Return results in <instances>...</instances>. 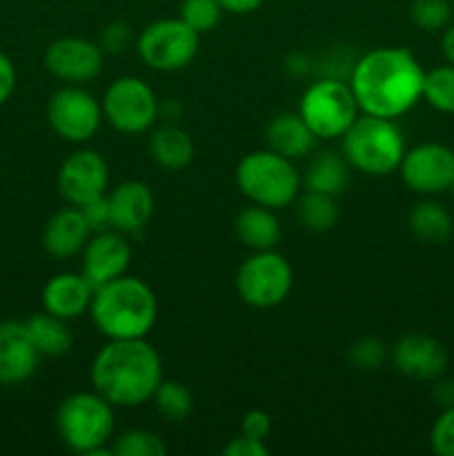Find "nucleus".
<instances>
[{"label": "nucleus", "instance_id": "obj_10", "mask_svg": "<svg viewBox=\"0 0 454 456\" xmlns=\"http://www.w3.org/2000/svg\"><path fill=\"white\" fill-rule=\"evenodd\" d=\"M102 116L123 134H142L158 120L160 102L156 92L138 76H120L102 96Z\"/></svg>", "mask_w": 454, "mask_h": 456}, {"label": "nucleus", "instance_id": "obj_22", "mask_svg": "<svg viewBox=\"0 0 454 456\" xmlns=\"http://www.w3.org/2000/svg\"><path fill=\"white\" fill-rule=\"evenodd\" d=\"M236 236L240 243L247 245L254 252L263 249H274L280 240V223L276 218L274 209L263 208V205H249L236 216Z\"/></svg>", "mask_w": 454, "mask_h": 456}, {"label": "nucleus", "instance_id": "obj_13", "mask_svg": "<svg viewBox=\"0 0 454 456\" xmlns=\"http://www.w3.org/2000/svg\"><path fill=\"white\" fill-rule=\"evenodd\" d=\"M109 187L107 160L93 150H76L62 160L58 169V190L69 205L83 208L89 200L101 199Z\"/></svg>", "mask_w": 454, "mask_h": 456}, {"label": "nucleus", "instance_id": "obj_14", "mask_svg": "<svg viewBox=\"0 0 454 456\" xmlns=\"http://www.w3.org/2000/svg\"><path fill=\"white\" fill-rule=\"evenodd\" d=\"M102 62H105V52L101 43L78 36L58 38L45 49V67L49 74L71 85L96 78L102 71Z\"/></svg>", "mask_w": 454, "mask_h": 456}, {"label": "nucleus", "instance_id": "obj_29", "mask_svg": "<svg viewBox=\"0 0 454 456\" xmlns=\"http://www.w3.org/2000/svg\"><path fill=\"white\" fill-rule=\"evenodd\" d=\"M423 98L427 105L434 107L441 114H454V65L434 67L426 71L423 80Z\"/></svg>", "mask_w": 454, "mask_h": 456}, {"label": "nucleus", "instance_id": "obj_6", "mask_svg": "<svg viewBox=\"0 0 454 456\" xmlns=\"http://www.w3.org/2000/svg\"><path fill=\"white\" fill-rule=\"evenodd\" d=\"M236 185L249 203L280 209L296 203L303 178L294 160L272 150H256L240 159Z\"/></svg>", "mask_w": 454, "mask_h": 456}, {"label": "nucleus", "instance_id": "obj_24", "mask_svg": "<svg viewBox=\"0 0 454 456\" xmlns=\"http://www.w3.org/2000/svg\"><path fill=\"white\" fill-rule=\"evenodd\" d=\"M150 154L163 167L182 169L194 159V141L185 129L165 125L150 136Z\"/></svg>", "mask_w": 454, "mask_h": 456}, {"label": "nucleus", "instance_id": "obj_31", "mask_svg": "<svg viewBox=\"0 0 454 456\" xmlns=\"http://www.w3.org/2000/svg\"><path fill=\"white\" fill-rule=\"evenodd\" d=\"M409 18L423 31L445 29L452 20V0H414Z\"/></svg>", "mask_w": 454, "mask_h": 456}, {"label": "nucleus", "instance_id": "obj_23", "mask_svg": "<svg viewBox=\"0 0 454 456\" xmlns=\"http://www.w3.org/2000/svg\"><path fill=\"white\" fill-rule=\"evenodd\" d=\"M303 185L307 191H316V194H328V196H341L345 191L347 181H350V163L345 156H336L334 151H320L319 156L312 159L307 165Z\"/></svg>", "mask_w": 454, "mask_h": 456}, {"label": "nucleus", "instance_id": "obj_37", "mask_svg": "<svg viewBox=\"0 0 454 456\" xmlns=\"http://www.w3.org/2000/svg\"><path fill=\"white\" fill-rule=\"evenodd\" d=\"M83 214L87 218L92 232H102L107 227H111V216H109V200H107V194L101 196V199L89 200L87 205H83Z\"/></svg>", "mask_w": 454, "mask_h": 456}, {"label": "nucleus", "instance_id": "obj_35", "mask_svg": "<svg viewBox=\"0 0 454 456\" xmlns=\"http://www.w3.org/2000/svg\"><path fill=\"white\" fill-rule=\"evenodd\" d=\"M134 40V31L127 22L123 20H114L102 29L101 36V47L102 52H109V53H123L125 49L132 45Z\"/></svg>", "mask_w": 454, "mask_h": 456}, {"label": "nucleus", "instance_id": "obj_9", "mask_svg": "<svg viewBox=\"0 0 454 456\" xmlns=\"http://www.w3.org/2000/svg\"><path fill=\"white\" fill-rule=\"evenodd\" d=\"M294 283V270L283 254L274 249L254 252L245 258L236 274V292L240 301L256 310H270L288 298Z\"/></svg>", "mask_w": 454, "mask_h": 456}, {"label": "nucleus", "instance_id": "obj_11", "mask_svg": "<svg viewBox=\"0 0 454 456\" xmlns=\"http://www.w3.org/2000/svg\"><path fill=\"white\" fill-rule=\"evenodd\" d=\"M102 105L87 89L67 85L58 89L47 105L49 127L67 142H87L96 136L102 123Z\"/></svg>", "mask_w": 454, "mask_h": 456}, {"label": "nucleus", "instance_id": "obj_27", "mask_svg": "<svg viewBox=\"0 0 454 456\" xmlns=\"http://www.w3.org/2000/svg\"><path fill=\"white\" fill-rule=\"evenodd\" d=\"M296 216L298 223L305 227L307 232L314 234H325L332 230L338 221V208L336 199L328 194H316V191H307L296 199Z\"/></svg>", "mask_w": 454, "mask_h": 456}, {"label": "nucleus", "instance_id": "obj_5", "mask_svg": "<svg viewBox=\"0 0 454 456\" xmlns=\"http://www.w3.org/2000/svg\"><path fill=\"white\" fill-rule=\"evenodd\" d=\"M114 426V405L96 390L69 395L56 410L58 436L67 448L80 454H111L107 444Z\"/></svg>", "mask_w": 454, "mask_h": 456}, {"label": "nucleus", "instance_id": "obj_34", "mask_svg": "<svg viewBox=\"0 0 454 456\" xmlns=\"http://www.w3.org/2000/svg\"><path fill=\"white\" fill-rule=\"evenodd\" d=\"M430 445L434 454L454 456V405L439 414L430 432Z\"/></svg>", "mask_w": 454, "mask_h": 456}, {"label": "nucleus", "instance_id": "obj_36", "mask_svg": "<svg viewBox=\"0 0 454 456\" xmlns=\"http://www.w3.org/2000/svg\"><path fill=\"white\" fill-rule=\"evenodd\" d=\"M223 454L227 456H267L270 454V448L265 445L263 439H254V436L243 435L240 432L239 436L230 441V444L223 448Z\"/></svg>", "mask_w": 454, "mask_h": 456}, {"label": "nucleus", "instance_id": "obj_21", "mask_svg": "<svg viewBox=\"0 0 454 456\" xmlns=\"http://www.w3.org/2000/svg\"><path fill=\"white\" fill-rule=\"evenodd\" d=\"M267 136V150L276 151V154L285 156L289 160L305 159L312 154L316 141L305 120L301 114H280L272 118V123L265 129Z\"/></svg>", "mask_w": 454, "mask_h": 456}, {"label": "nucleus", "instance_id": "obj_30", "mask_svg": "<svg viewBox=\"0 0 454 456\" xmlns=\"http://www.w3.org/2000/svg\"><path fill=\"white\" fill-rule=\"evenodd\" d=\"M111 454L114 456H165L167 445L163 436L151 430H127L111 439Z\"/></svg>", "mask_w": 454, "mask_h": 456}, {"label": "nucleus", "instance_id": "obj_4", "mask_svg": "<svg viewBox=\"0 0 454 456\" xmlns=\"http://www.w3.org/2000/svg\"><path fill=\"white\" fill-rule=\"evenodd\" d=\"M343 156L347 163L368 176H387L403 160L405 136L392 118L363 114L341 136Z\"/></svg>", "mask_w": 454, "mask_h": 456}, {"label": "nucleus", "instance_id": "obj_40", "mask_svg": "<svg viewBox=\"0 0 454 456\" xmlns=\"http://www.w3.org/2000/svg\"><path fill=\"white\" fill-rule=\"evenodd\" d=\"M223 12H230L234 16H245V13H254L261 7L265 0H218Z\"/></svg>", "mask_w": 454, "mask_h": 456}, {"label": "nucleus", "instance_id": "obj_18", "mask_svg": "<svg viewBox=\"0 0 454 456\" xmlns=\"http://www.w3.org/2000/svg\"><path fill=\"white\" fill-rule=\"evenodd\" d=\"M96 288L87 281V276L80 272H61L52 276L43 288V310L58 319L74 321L83 316L92 305V298Z\"/></svg>", "mask_w": 454, "mask_h": 456}, {"label": "nucleus", "instance_id": "obj_20", "mask_svg": "<svg viewBox=\"0 0 454 456\" xmlns=\"http://www.w3.org/2000/svg\"><path fill=\"white\" fill-rule=\"evenodd\" d=\"M92 239V227L85 218L83 209L71 208L58 209L43 230V248L56 258H69L83 252L87 240Z\"/></svg>", "mask_w": 454, "mask_h": 456}, {"label": "nucleus", "instance_id": "obj_33", "mask_svg": "<svg viewBox=\"0 0 454 456\" xmlns=\"http://www.w3.org/2000/svg\"><path fill=\"white\" fill-rule=\"evenodd\" d=\"M350 361L361 372H377L387 361V347L374 337H363L350 347Z\"/></svg>", "mask_w": 454, "mask_h": 456}, {"label": "nucleus", "instance_id": "obj_28", "mask_svg": "<svg viewBox=\"0 0 454 456\" xmlns=\"http://www.w3.org/2000/svg\"><path fill=\"white\" fill-rule=\"evenodd\" d=\"M151 401L156 410L169 421H185L194 412V395L181 381H163Z\"/></svg>", "mask_w": 454, "mask_h": 456}, {"label": "nucleus", "instance_id": "obj_2", "mask_svg": "<svg viewBox=\"0 0 454 456\" xmlns=\"http://www.w3.org/2000/svg\"><path fill=\"white\" fill-rule=\"evenodd\" d=\"M163 383V361L147 338H109L92 361V386L114 408H138Z\"/></svg>", "mask_w": 454, "mask_h": 456}, {"label": "nucleus", "instance_id": "obj_26", "mask_svg": "<svg viewBox=\"0 0 454 456\" xmlns=\"http://www.w3.org/2000/svg\"><path fill=\"white\" fill-rule=\"evenodd\" d=\"M409 230L418 240L430 245H441L452 236V216L443 205L434 203V200H423L417 203L409 212Z\"/></svg>", "mask_w": 454, "mask_h": 456}, {"label": "nucleus", "instance_id": "obj_32", "mask_svg": "<svg viewBox=\"0 0 454 456\" xmlns=\"http://www.w3.org/2000/svg\"><path fill=\"white\" fill-rule=\"evenodd\" d=\"M223 7L218 0H182L181 20H185L199 34H207L221 22Z\"/></svg>", "mask_w": 454, "mask_h": 456}, {"label": "nucleus", "instance_id": "obj_8", "mask_svg": "<svg viewBox=\"0 0 454 456\" xmlns=\"http://www.w3.org/2000/svg\"><path fill=\"white\" fill-rule=\"evenodd\" d=\"M200 47V34L181 18H160L150 22L138 36V56L150 69L181 71L196 58Z\"/></svg>", "mask_w": 454, "mask_h": 456}, {"label": "nucleus", "instance_id": "obj_12", "mask_svg": "<svg viewBox=\"0 0 454 456\" xmlns=\"http://www.w3.org/2000/svg\"><path fill=\"white\" fill-rule=\"evenodd\" d=\"M399 172L405 185L417 194L448 191L454 183V150L441 142H421L405 151Z\"/></svg>", "mask_w": 454, "mask_h": 456}, {"label": "nucleus", "instance_id": "obj_38", "mask_svg": "<svg viewBox=\"0 0 454 456\" xmlns=\"http://www.w3.org/2000/svg\"><path fill=\"white\" fill-rule=\"evenodd\" d=\"M240 432L254 436V439L265 441L267 435L272 432L270 414L263 412V410H249V412L240 419Z\"/></svg>", "mask_w": 454, "mask_h": 456}, {"label": "nucleus", "instance_id": "obj_15", "mask_svg": "<svg viewBox=\"0 0 454 456\" xmlns=\"http://www.w3.org/2000/svg\"><path fill=\"white\" fill-rule=\"evenodd\" d=\"M390 359L403 377L414 381H436L448 368V350L439 338L426 332H409L396 341Z\"/></svg>", "mask_w": 454, "mask_h": 456}, {"label": "nucleus", "instance_id": "obj_25", "mask_svg": "<svg viewBox=\"0 0 454 456\" xmlns=\"http://www.w3.org/2000/svg\"><path fill=\"white\" fill-rule=\"evenodd\" d=\"M67 323L69 321L58 319L45 310L25 321L27 332H29L40 356H62L71 350L74 337H71V330Z\"/></svg>", "mask_w": 454, "mask_h": 456}, {"label": "nucleus", "instance_id": "obj_17", "mask_svg": "<svg viewBox=\"0 0 454 456\" xmlns=\"http://www.w3.org/2000/svg\"><path fill=\"white\" fill-rule=\"evenodd\" d=\"M40 352L20 321L0 323V386H20L29 381L40 363Z\"/></svg>", "mask_w": 454, "mask_h": 456}, {"label": "nucleus", "instance_id": "obj_3", "mask_svg": "<svg viewBox=\"0 0 454 456\" xmlns=\"http://www.w3.org/2000/svg\"><path fill=\"white\" fill-rule=\"evenodd\" d=\"M92 321L107 338H147L158 321V298L145 281L118 276L96 288Z\"/></svg>", "mask_w": 454, "mask_h": 456}, {"label": "nucleus", "instance_id": "obj_16", "mask_svg": "<svg viewBox=\"0 0 454 456\" xmlns=\"http://www.w3.org/2000/svg\"><path fill=\"white\" fill-rule=\"evenodd\" d=\"M132 261V248L123 232L102 230L87 240L83 248V274L93 288L109 283L127 272Z\"/></svg>", "mask_w": 454, "mask_h": 456}, {"label": "nucleus", "instance_id": "obj_1", "mask_svg": "<svg viewBox=\"0 0 454 456\" xmlns=\"http://www.w3.org/2000/svg\"><path fill=\"white\" fill-rule=\"evenodd\" d=\"M426 69L409 49L378 47L356 61L350 74L359 110L396 120L423 98Z\"/></svg>", "mask_w": 454, "mask_h": 456}, {"label": "nucleus", "instance_id": "obj_44", "mask_svg": "<svg viewBox=\"0 0 454 456\" xmlns=\"http://www.w3.org/2000/svg\"><path fill=\"white\" fill-rule=\"evenodd\" d=\"M452 4H454V0H452Z\"/></svg>", "mask_w": 454, "mask_h": 456}, {"label": "nucleus", "instance_id": "obj_19", "mask_svg": "<svg viewBox=\"0 0 454 456\" xmlns=\"http://www.w3.org/2000/svg\"><path fill=\"white\" fill-rule=\"evenodd\" d=\"M109 200L111 230L136 234L150 223L154 214V194L141 181H125L107 194Z\"/></svg>", "mask_w": 454, "mask_h": 456}, {"label": "nucleus", "instance_id": "obj_7", "mask_svg": "<svg viewBox=\"0 0 454 456\" xmlns=\"http://www.w3.org/2000/svg\"><path fill=\"white\" fill-rule=\"evenodd\" d=\"M359 102L350 83L338 78H320L305 89L298 114L320 141L341 138L359 118Z\"/></svg>", "mask_w": 454, "mask_h": 456}, {"label": "nucleus", "instance_id": "obj_43", "mask_svg": "<svg viewBox=\"0 0 454 456\" xmlns=\"http://www.w3.org/2000/svg\"><path fill=\"white\" fill-rule=\"evenodd\" d=\"M450 191H452V199H454V183H452V187H450Z\"/></svg>", "mask_w": 454, "mask_h": 456}, {"label": "nucleus", "instance_id": "obj_42", "mask_svg": "<svg viewBox=\"0 0 454 456\" xmlns=\"http://www.w3.org/2000/svg\"><path fill=\"white\" fill-rule=\"evenodd\" d=\"M441 49H443V56L448 58V62H452L454 65V22H450V25L443 29Z\"/></svg>", "mask_w": 454, "mask_h": 456}, {"label": "nucleus", "instance_id": "obj_41", "mask_svg": "<svg viewBox=\"0 0 454 456\" xmlns=\"http://www.w3.org/2000/svg\"><path fill=\"white\" fill-rule=\"evenodd\" d=\"M434 399L439 401L443 408L454 405V381H441L434 386Z\"/></svg>", "mask_w": 454, "mask_h": 456}, {"label": "nucleus", "instance_id": "obj_39", "mask_svg": "<svg viewBox=\"0 0 454 456\" xmlns=\"http://www.w3.org/2000/svg\"><path fill=\"white\" fill-rule=\"evenodd\" d=\"M16 89V65L4 52H0V107L12 98Z\"/></svg>", "mask_w": 454, "mask_h": 456}]
</instances>
